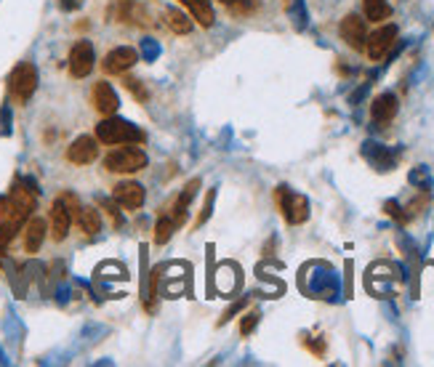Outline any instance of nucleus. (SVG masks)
<instances>
[{
  "label": "nucleus",
  "mask_w": 434,
  "mask_h": 367,
  "mask_svg": "<svg viewBox=\"0 0 434 367\" xmlns=\"http://www.w3.org/2000/svg\"><path fill=\"white\" fill-rule=\"evenodd\" d=\"M97 139L101 144H142L144 142V133L131 125L128 120L120 118H107L97 125Z\"/></svg>",
  "instance_id": "1"
},
{
  "label": "nucleus",
  "mask_w": 434,
  "mask_h": 367,
  "mask_svg": "<svg viewBox=\"0 0 434 367\" xmlns=\"http://www.w3.org/2000/svg\"><path fill=\"white\" fill-rule=\"evenodd\" d=\"M147 166V154L136 147H120V149H112L104 157V168L109 173H136Z\"/></svg>",
  "instance_id": "2"
},
{
  "label": "nucleus",
  "mask_w": 434,
  "mask_h": 367,
  "mask_svg": "<svg viewBox=\"0 0 434 367\" xmlns=\"http://www.w3.org/2000/svg\"><path fill=\"white\" fill-rule=\"evenodd\" d=\"M35 88H37V70L30 61L19 64V67L8 75V91H11V96L19 104H27V101L32 99V94H35Z\"/></svg>",
  "instance_id": "3"
},
{
  "label": "nucleus",
  "mask_w": 434,
  "mask_h": 367,
  "mask_svg": "<svg viewBox=\"0 0 434 367\" xmlns=\"http://www.w3.org/2000/svg\"><path fill=\"white\" fill-rule=\"evenodd\" d=\"M27 216H30V211H27L25 205H19V202L13 200L11 194L8 197H0V237L11 242V237L27 221Z\"/></svg>",
  "instance_id": "4"
},
{
  "label": "nucleus",
  "mask_w": 434,
  "mask_h": 367,
  "mask_svg": "<svg viewBox=\"0 0 434 367\" xmlns=\"http://www.w3.org/2000/svg\"><path fill=\"white\" fill-rule=\"evenodd\" d=\"M275 200H278V208L283 211L288 224H304L309 218V202H306L304 194H296L288 187H278Z\"/></svg>",
  "instance_id": "5"
},
{
  "label": "nucleus",
  "mask_w": 434,
  "mask_h": 367,
  "mask_svg": "<svg viewBox=\"0 0 434 367\" xmlns=\"http://www.w3.org/2000/svg\"><path fill=\"white\" fill-rule=\"evenodd\" d=\"M395 40H397V27L395 24H386L381 30H376L373 35H368L365 40V51H368V56L373 61H381L392 51L395 46Z\"/></svg>",
  "instance_id": "6"
},
{
  "label": "nucleus",
  "mask_w": 434,
  "mask_h": 367,
  "mask_svg": "<svg viewBox=\"0 0 434 367\" xmlns=\"http://www.w3.org/2000/svg\"><path fill=\"white\" fill-rule=\"evenodd\" d=\"M94 61H97L94 46H91L88 40H78L73 46V51H70V75H73V77H85V75H91Z\"/></svg>",
  "instance_id": "7"
},
{
  "label": "nucleus",
  "mask_w": 434,
  "mask_h": 367,
  "mask_svg": "<svg viewBox=\"0 0 434 367\" xmlns=\"http://www.w3.org/2000/svg\"><path fill=\"white\" fill-rule=\"evenodd\" d=\"M139 61V54L128 46H120V48H112L107 56H104V72L109 75H123V72H128Z\"/></svg>",
  "instance_id": "8"
},
{
  "label": "nucleus",
  "mask_w": 434,
  "mask_h": 367,
  "mask_svg": "<svg viewBox=\"0 0 434 367\" xmlns=\"http://www.w3.org/2000/svg\"><path fill=\"white\" fill-rule=\"evenodd\" d=\"M341 37L347 40V46L354 48V51H362L365 48V40H368V30H365V22H362V16L357 13H349V16H344V22H341Z\"/></svg>",
  "instance_id": "9"
},
{
  "label": "nucleus",
  "mask_w": 434,
  "mask_h": 367,
  "mask_svg": "<svg viewBox=\"0 0 434 367\" xmlns=\"http://www.w3.org/2000/svg\"><path fill=\"white\" fill-rule=\"evenodd\" d=\"M97 157H99V147H97V139H91V136L75 139L70 144V149H67V160L73 166H91Z\"/></svg>",
  "instance_id": "10"
},
{
  "label": "nucleus",
  "mask_w": 434,
  "mask_h": 367,
  "mask_svg": "<svg viewBox=\"0 0 434 367\" xmlns=\"http://www.w3.org/2000/svg\"><path fill=\"white\" fill-rule=\"evenodd\" d=\"M112 197L120 202L123 208H128V211H136V208H142L144 205V187L142 184H136V181H123L115 187L112 192Z\"/></svg>",
  "instance_id": "11"
},
{
  "label": "nucleus",
  "mask_w": 434,
  "mask_h": 367,
  "mask_svg": "<svg viewBox=\"0 0 434 367\" xmlns=\"http://www.w3.org/2000/svg\"><path fill=\"white\" fill-rule=\"evenodd\" d=\"M73 213L67 211V205L59 200H54V205H51V237L56 240V242H61V240L70 235V226H73Z\"/></svg>",
  "instance_id": "12"
},
{
  "label": "nucleus",
  "mask_w": 434,
  "mask_h": 367,
  "mask_svg": "<svg viewBox=\"0 0 434 367\" xmlns=\"http://www.w3.org/2000/svg\"><path fill=\"white\" fill-rule=\"evenodd\" d=\"M94 107H97V112L107 115V118H112L118 112V107H120V99L115 94V88L109 83H104V80H99L94 85Z\"/></svg>",
  "instance_id": "13"
},
{
  "label": "nucleus",
  "mask_w": 434,
  "mask_h": 367,
  "mask_svg": "<svg viewBox=\"0 0 434 367\" xmlns=\"http://www.w3.org/2000/svg\"><path fill=\"white\" fill-rule=\"evenodd\" d=\"M197 187H200V181L194 178V181H190L187 187H184V192H181L179 197L176 200L170 202V208H168V218L173 221L176 226H181L184 224V216H187V208H190V202H192V197H194V192H197Z\"/></svg>",
  "instance_id": "14"
},
{
  "label": "nucleus",
  "mask_w": 434,
  "mask_h": 367,
  "mask_svg": "<svg viewBox=\"0 0 434 367\" xmlns=\"http://www.w3.org/2000/svg\"><path fill=\"white\" fill-rule=\"evenodd\" d=\"M371 115H373V120L378 125H386L389 120L397 115V96H392V94L376 96L373 107H371Z\"/></svg>",
  "instance_id": "15"
},
{
  "label": "nucleus",
  "mask_w": 434,
  "mask_h": 367,
  "mask_svg": "<svg viewBox=\"0 0 434 367\" xmlns=\"http://www.w3.org/2000/svg\"><path fill=\"white\" fill-rule=\"evenodd\" d=\"M43 240H46V221L43 218H32L25 232V250L27 253H37L40 245H43Z\"/></svg>",
  "instance_id": "16"
},
{
  "label": "nucleus",
  "mask_w": 434,
  "mask_h": 367,
  "mask_svg": "<svg viewBox=\"0 0 434 367\" xmlns=\"http://www.w3.org/2000/svg\"><path fill=\"white\" fill-rule=\"evenodd\" d=\"M179 3H184L187 8H190V13H192L194 22H200L203 27H211L213 24V8H211V3L208 0H179Z\"/></svg>",
  "instance_id": "17"
},
{
  "label": "nucleus",
  "mask_w": 434,
  "mask_h": 367,
  "mask_svg": "<svg viewBox=\"0 0 434 367\" xmlns=\"http://www.w3.org/2000/svg\"><path fill=\"white\" fill-rule=\"evenodd\" d=\"M118 19L125 24H144L147 11L139 3H133V0H120L118 3Z\"/></svg>",
  "instance_id": "18"
},
{
  "label": "nucleus",
  "mask_w": 434,
  "mask_h": 367,
  "mask_svg": "<svg viewBox=\"0 0 434 367\" xmlns=\"http://www.w3.org/2000/svg\"><path fill=\"white\" fill-rule=\"evenodd\" d=\"M166 24L176 35H190L192 32V19L187 13L176 11V8H166Z\"/></svg>",
  "instance_id": "19"
},
{
  "label": "nucleus",
  "mask_w": 434,
  "mask_h": 367,
  "mask_svg": "<svg viewBox=\"0 0 434 367\" xmlns=\"http://www.w3.org/2000/svg\"><path fill=\"white\" fill-rule=\"evenodd\" d=\"M78 224H80V229H83L85 235H99L101 232V216H99V211H94V208H80V213H78Z\"/></svg>",
  "instance_id": "20"
},
{
  "label": "nucleus",
  "mask_w": 434,
  "mask_h": 367,
  "mask_svg": "<svg viewBox=\"0 0 434 367\" xmlns=\"http://www.w3.org/2000/svg\"><path fill=\"white\" fill-rule=\"evenodd\" d=\"M362 6H365V16L371 22H384L392 16V6L386 0H362Z\"/></svg>",
  "instance_id": "21"
},
{
  "label": "nucleus",
  "mask_w": 434,
  "mask_h": 367,
  "mask_svg": "<svg viewBox=\"0 0 434 367\" xmlns=\"http://www.w3.org/2000/svg\"><path fill=\"white\" fill-rule=\"evenodd\" d=\"M173 229H176V224L170 221L168 216L163 213L160 216V221H157V226H155V242L157 245H166L170 240V235H173Z\"/></svg>",
  "instance_id": "22"
},
{
  "label": "nucleus",
  "mask_w": 434,
  "mask_h": 367,
  "mask_svg": "<svg viewBox=\"0 0 434 367\" xmlns=\"http://www.w3.org/2000/svg\"><path fill=\"white\" fill-rule=\"evenodd\" d=\"M256 325H259V314H256V311H251V314H245V317H242L240 332H242V335H251Z\"/></svg>",
  "instance_id": "23"
},
{
  "label": "nucleus",
  "mask_w": 434,
  "mask_h": 367,
  "mask_svg": "<svg viewBox=\"0 0 434 367\" xmlns=\"http://www.w3.org/2000/svg\"><path fill=\"white\" fill-rule=\"evenodd\" d=\"M125 85H128V91H131L139 101H147V91H144V85L139 83V80H125Z\"/></svg>",
  "instance_id": "24"
},
{
  "label": "nucleus",
  "mask_w": 434,
  "mask_h": 367,
  "mask_svg": "<svg viewBox=\"0 0 434 367\" xmlns=\"http://www.w3.org/2000/svg\"><path fill=\"white\" fill-rule=\"evenodd\" d=\"M242 306H245V301H237V304H235V306H232V309H227V311H224V317H221V322H218V325L230 322V320H232V314H237V311H240Z\"/></svg>",
  "instance_id": "25"
},
{
  "label": "nucleus",
  "mask_w": 434,
  "mask_h": 367,
  "mask_svg": "<svg viewBox=\"0 0 434 367\" xmlns=\"http://www.w3.org/2000/svg\"><path fill=\"white\" fill-rule=\"evenodd\" d=\"M59 6L64 11H78L83 6V0H59Z\"/></svg>",
  "instance_id": "26"
},
{
  "label": "nucleus",
  "mask_w": 434,
  "mask_h": 367,
  "mask_svg": "<svg viewBox=\"0 0 434 367\" xmlns=\"http://www.w3.org/2000/svg\"><path fill=\"white\" fill-rule=\"evenodd\" d=\"M0 123H3V128H0V133H3V136H8V133H11V125H8V107H3V115H0Z\"/></svg>",
  "instance_id": "27"
},
{
  "label": "nucleus",
  "mask_w": 434,
  "mask_h": 367,
  "mask_svg": "<svg viewBox=\"0 0 434 367\" xmlns=\"http://www.w3.org/2000/svg\"><path fill=\"white\" fill-rule=\"evenodd\" d=\"M144 56H147V59H155V56H157V43H152V40H144Z\"/></svg>",
  "instance_id": "28"
},
{
  "label": "nucleus",
  "mask_w": 434,
  "mask_h": 367,
  "mask_svg": "<svg viewBox=\"0 0 434 367\" xmlns=\"http://www.w3.org/2000/svg\"><path fill=\"white\" fill-rule=\"evenodd\" d=\"M386 213H389V216H395V218H399V221H405V216L399 213L397 202H386Z\"/></svg>",
  "instance_id": "29"
},
{
  "label": "nucleus",
  "mask_w": 434,
  "mask_h": 367,
  "mask_svg": "<svg viewBox=\"0 0 434 367\" xmlns=\"http://www.w3.org/2000/svg\"><path fill=\"white\" fill-rule=\"evenodd\" d=\"M6 248H8V240H3V237H0V256L6 253Z\"/></svg>",
  "instance_id": "30"
},
{
  "label": "nucleus",
  "mask_w": 434,
  "mask_h": 367,
  "mask_svg": "<svg viewBox=\"0 0 434 367\" xmlns=\"http://www.w3.org/2000/svg\"><path fill=\"white\" fill-rule=\"evenodd\" d=\"M221 3H230V6H232V3H235V0H221Z\"/></svg>",
  "instance_id": "31"
}]
</instances>
